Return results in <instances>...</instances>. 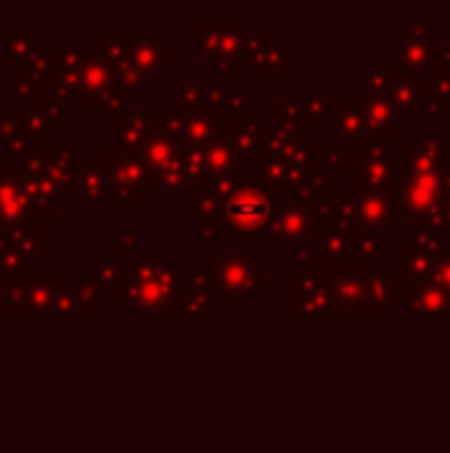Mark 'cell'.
Returning a JSON list of instances; mask_svg holds the SVG:
<instances>
[{
  "mask_svg": "<svg viewBox=\"0 0 450 453\" xmlns=\"http://www.w3.org/2000/svg\"><path fill=\"white\" fill-rule=\"evenodd\" d=\"M363 104V114H366V122H369V130L371 133H379V135H390V133H398L403 127V111L387 98V96H363L361 98Z\"/></svg>",
  "mask_w": 450,
  "mask_h": 453,
  "instance_id": "cell-19",
  "label": "cell"
},
{
  "mask_svg": "<svg viewBox=\"0 0 450 453\" xmlns=\"http://www.w3.org/2000/svg\"><path fill=\"white\" fill-rule=\"evenodd\" d=\"M80 80H82V90L93 98L109 88H114V69L111 64L98 56V53H82V64H80Z\"/></svg>",
  "mask_w": 450,
  "mask_h": 453,
  "instance_id": "cell-20",
  "label": "cell"
},
{
  "mask_svg": "<svg viewBox=\"0 0 450 453\" xmlns=\"http://www.w3.org/2000/svg\"><path fill=\"white\" fill-rule=\"evenodd\" d=\"M183 151H186V149H183V141H178L175 135H170L162 125H154V127H151V133H149V138L143 141L138 157L143 159V165H146V170H149V175H151V186H154V188H156V180L162 178V173H164L175 159H180Z\"/></svg>",
  "mask_w": 450,
  "mask_h": 453,
  "instance_id": "cell-10",
  "label": "cell"
},
{
  "mask_svg": "<svg viewBox=\"0 0 450 453\" xmlns=\"http://www.w3.org/2000/svg\"><path fill=\"white\" fill-rule=\"evenodd\" d=\"M430 284H435V287H440L443 292H448L450 295V252L438 263V268H435V273H432V279H430Z\"/></svg>",
  "mask_w": 450,
  "mask_h": 453,
  "instance_id": "cell-30",
  "label": "cell"
},
{
  "mask_svg": "<svg viewBox=\"0 0 450 453\" xmlns=\"http://www.w3.org/2000/svg\"><path fill=\"white\" fill-rule=\"evenodd\" d=\"M446 170H450V135H448V157H446Z\"/></svg>",
  "mask_w": 450,
  "mask_h": 453,
  "instance_id": "cell-32",
  "label": "cell"
},
{
  "mask_svg": "<svg viewBox=\"0 0 450 453\" xmlns=\"http://www.w3.org/2000/svg\"><path fill=\"white\" fill-rule=\"evenodd\" d=\"M77 191H80V202H85V204L111 202V180H109L106 159H85V162H80Z\"/></svg>",
  "mask_w": 450,
  "mask_h": 453,
  "instance_id": "cell-15",
  "label": "cell"
},
{
  "mask_svg": "<svg viewBox=\"0 0 450 453\" xmlns=\"http://www.w3.org/2000/svg\"><path fill=\"white\" fill-rule=\"evenodd\" d=\"M271 125L268 122H239V127L233 130V143L241 154H260L265 151V143H268V135H271Z\"/></svg>",
  "mask_w": 450,
  "mask_h": 453,
  "instance_id": "cell-26",
  "label": "cell"
},
{
  "mask_svg": "<svg viewBox=\"0 0 450 453\" xmlns=\"http://www.w3.org/2000/svg\"><path fill=\"white\" fill-rule=\"evenodd\" d=\"M223 175L244 178V154L236 149L231 135H220L207 146V178Z\"/></svg>",
  "mask_w": 450,
  "mask_h": 453,
  "instance_id": "cell-17",
  "label": "cell"
},
{
  "mask_svg": "<svg viewBox=\"0 0 450 453\" xmlns=\"http://www.w3.org/2000/svg\"><path fill=\"white\" fill-rule=\"evenodd\" d=\"M199 231H202V236H199V250H210V242L212 239H217V231H220V226H199Z\"/></svg>",
  "mask_w": 450,
  "mask_h": 453,
  "instance_id": "cell-31",
  "label": "cell"
},
{
  "mask_svg": "<svg viewBox=\"0 0 450 453\" xmlns=\"http://www.w3.org/2000/svg\"><path fill=\"white\" fill-rule=\"evenodd\" d=\"M260 175H263V186L273 188V191H292L294 188V170H292V159L286 157H260Z\"/></svg>",
  "mask_w": 450,
  "mask_h": 453,
  "instance_id": "cell-25",
  "label": "cell"
},
{
  "mask_svg": "<svg viewBox=\"0 0 450 453\" xmlns=\"http://www.w3.org/2000/svg\"><path fill=\"white\" fill-rule=\"evenodd\" d=\"M106 165H109V180H111V202H135L138 194L146 186H151V175L143 159L135 154L117 151L111 159H106Z\"/></svg>",
  "mask_w": 450,
  "mask_h": 453,
  "instance_id": "cell-6",
  "label": "cell"
},
{
  "mask_svg": "<svg viewBox=\"0 0 450 453\" xmlns=\"http://www.w3.org/2000/svg\"><path fill=\"white\" fill-rule=\"evenodd\" d=\"M398 297L411 313H450V295L435 284H408L398 281Z\"/></svg>",
  "mask_w": 450,
  "mask_h": 453,
  "instance_id": "cell-16",
  "label": "cell"
},
{
  "mask_svg": "<svg viewBox=\"0 0 450 453\" xmlns=\"http://www.w3.org/2000/svg\"><path fill=\"white\" fill-rule=\"evenodd\" d=\"M297 305L305 313H332V289H329V268H300L297 271Z\"/></svg>",
  "mask_w": 450,
  "mask_h": 453,
  "instance_id": "cell-11",
  "label": "cell"
},
{
  "mask_svg": "<svg viewBox=\"0 0 450 453\" xmlns=\"http://www.w3.org/2000/svg\"><path fill=\"white\" fill-rule=\"evenodd\" d=\"M361 226L363 228H398L403 223V212L398 204V194H358Z\"/></svg>",
  "mask_w": 450,
  "mask_h": 453,
  "instance_id": "cell-14",
  "label": "cell"
},
{
  "mask_svg": "<svg viewBox=\"0 0 450 453\" xmlns=\"http://www.w3.org/2000/svg\"><path fill=\"white\" fill-rule=\"evenodd\" d=\"M318 215L310 207L302 204H289L284 202L281 210H276L268 239H278L284 244L286 252H300L316 244V234H318Z\"/></svg>",
  "mask_w": 450,
  "mask_h": 453,
  "instance_id": "cell-5",
  "label": "cell"
},
{
  "mask_svg": "<svg viewBox=\"0 0 450 453\" xmlns=\"http://www.w3.org/2000/svg\"><path fill=\"white\" fill-rule=\"evenodd\" d=\"M406 252H419L435 260H443L450 252V234L448 231H435V228H416V231H406L403 236Z\"/></svg>",
  "mask_w": 450,
  "mask_h": 453,
  "instance_id": "cell-22",
  "label": "cell"
},
{
  "mask_svg": "<svg viewBox=\"0 0 450 453\" xmlns=\"http://www.w3.org/2000/svg\"><path fill=\"white\" fill-rule=\"evenodd\" d=\"M178 297V268L170 255L135 257L125 268V279L117 287V300L130 311H167Z\"/></svg>",
  "mask_w": 450,
  "mask_h": 453,
  "instance_id": "cell-1",
  "label": "cell"
},
{
  "mask_svg": "<svg viewBox=\"0 0 450 453\" xmlns=\"http://www.w3.org/2000/svg\"><path fill=\"white\" fill-rule=\"evenodd\" d=\"M390 250L387 228H361L353 234V255L355 265H379V257Z\"/></svg>",
  "mask_w": 450,
  "mask_h": 453,
  "instance_id": "cell-21",
  "label": "cell"
},
{
  "mask_svg": "<svg viewBox=\"0 0 450 453\" xmlns=\"http://www.w3.org/2000/svg\"><path fill=\"white\" fill-rule=\"evenodd\" d=\"M125 263L114 260V257H93V279L103 287H119L125 279Z\"/></svg>",
  "mask_w": 450,
  "mask_h": 453,
  "instance_id": "cell-28",
  "label": "cell"
},
{
  "mask_svg": "<svg viewBox=\"0 0 450 453\" xmlns=\"http://www.w3.org/2000/svg\"><path fill=\"white\" fill-rule=\"evenodd\" d=\"M151 119L143 114V111H130L125 114L122 119H117V138H119V149L122 151H130V149H138L143 146V141L149 138L151 133Z\"/></svg>",
  "mask_w": 450,
  "mask_h": 453,
  "instance_id": "cell-24",
  "label": "cell"
},
{
  "mask_svg": "<svg viewBox=\"0 0 450 453\" xmlns=\"http://www.w3.org/2000/svg\"><path fill=\"white\" fill-rule=\"evenodd\" d=\"M133 61L138 69L156 80L159 72H167L172 66V40H133Z\"/></svg>",
  "mask_w": 450,
  "mask_h": 453,
  "instance_id": "cell-18",
  "label": "cell"
},
{
  "mask_svg": "<svg viewBox=\"0 0 450 453\" xmlns=\"http://www.w3.org/2000/svg\"><path fill=\"white\" fill-rule=\"evenodd\" d=\"M27 218H29V204H27L24 186L13 183L11 178H0V220L11 226V223H24Z\"/></svg>",
  "mask_w": 450,
  "mask_h": 453,
  "instance_id": "cell-23",
  "label": "cell"
},
{
  "mask_svg": "<svg viewBox=\"0 0 450 453\" xmlns=\"http://www.w3.org/2000/svg\"><path fill=\"white\" fill-rule=\"evenodd\" d=\"M215 295L217 289L210 273L191 265L178 268V297H175L178 313H204L212 305Z\"/></svg>",
  "mask_w": 450,
  "mask_h": 453,
  "instance_id": "cell-9",
  "label": "cell"
},
{
  "mask_svg": "<svg viewBox=\"0 0 450 453\" xmlns=\"http://www.w3.org/2000/svg\"><path fill=\"white\" fill-rule=\"evenodd\" d=\"M212 281L220 295L257 300L260 297V257L252 252L244 255H212Z\"/></svg>",
  "mask_w": 450,
  "mask_h": 453,
  "instance_id": "cell-4",
  "label": "cell"
},
{
  "mask_svg": "<svg viewBox=\"0 0 450 453\" xmlns=\"http://www.w3.org/2000/svg\"><path fill=\"white\" fill-rule=\"evenodd\" d=\"M393 64L406 74L424 77L427 69H432L438 64V48L419 42L414 37L398 35V37H393Z\"/></svg>",
  "mask_w": 450,
  "mask_h": 453,
  "instance_id": "cell-13",
  "label": "cell"
},
{
  "mask_svg": "<svg viewBox=\"0 0 450 453\" xmlns=\"http://www.w3.org/2000/svg\"><path fill=\"white\" fill-rule=\"evenodd\" d=\"M371 135L366 114H363V104L355 96H345V98H334L332 104V138L339 146H361L366 138Z\"/></svg>",
  "mask_w": 450,
  "mask_h": 453,
  "instance_id": "cell-7",
  "label": "cell"
},
{
  "mask_svg": "<svg viewBox=\"0 0 450 453\" xmlns=\"http://www.w3.org/2000/svg\"><path fill=\"white\" fill-rule=\"evenodd\" d=\"M406 37H414L419 42H427V45H435L438 48V27L430 24V21H414L403 29Z\"/></svg>",
  "mask_w": 450,
  "mask_h": 453,
  "instance_id": "cell-29",
  "label": "cell"
},
{
  "mask_svg": "<svg viewBox=\"0 0 450 453\" xmlns=\"http://www.w3.org/2000/svg\"><path fill=\"white\" fill-rule=\"evenodd\" d=\"M316 252L324 268H345V265H355V255H353V234L337 228L334 223H329L326 218H321L318 223V234H316Z\"/></svg>",
  "mask_w": 450,
  "mask_h": 453,
  "instance_id": "cell-12",
  "label": "cell"
},
{
  "mask_svg": "<svg viewBox=\"0 0 450 453\" xmlns=\"http://www.w3.org/2000/svg\"><path fill=\"white\" fill-rule=\"evenodd\" d=\"M398 66L395 64H385V61H369L361 80L369 85V96H387L395 77H398Z\"/></svg>",
  "mask_w": 450,
  "mask_h": 453,
  "instance_id": "cell-27",
  "label": "cell"
},
{
  "mask_svg": "<svg viewBox=\"0 0 450 453\" xmlns=\"http://www.w3.org/2000/svg\"><path fill=\"white\" fill-rule=\"evenodd\" d=\"M273 215L276 210L263 183H241L223 204V220L239 239H268Z\"/></svg>",
  "mask_w": 450,
  "mask_h": 453,
  "instance_id": "cell-2",
  "label": "cell"
},
{
  "mask_svg": "<svg viewBox=\"0 0 450 453\" xmlns=\"http://www.w3.org/2000/svg\"><path fill=\"white\" fill-rule=\"evenodd\" d=\"M403 175V162H398L390 151V135L371 133L355 157V188L358 194H398V183Z\"/></svg>",
  "mask_w": 450,
  "mask_h": 453,
  "instance_id": "cell-3",
  "label": "cell"
},
{
  "mask_svg": "<svg viewBox=\"0 0 450 453\" xmlns=\"http://www.w3.org/2000/svg\"><path fill=\"white\" fill-rule=\"evenodd\" d=\"M329 289L334 311H369V287H366V265H345L329 268Z\"/></svg>",
  "mask_w": 450,
  "mask_h": 453,
  "instance_id": "cell-8",
  "label": "cell"
}]
</instances>
